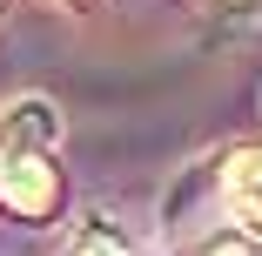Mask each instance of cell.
<instances>
[{
	"mask_svg": "<svg viewBox=\"0 0 262 256\" xmlns=\"http://www.w3.org/2000/svg\"><path fill=\"white\" fill-rule=\"evenodd\" d=\"M202 256H262V243H255L249 229H222V236L202 243Z\"/></svg>",
	"mask_w": 262,
	"mask_h": 256,
	"instance_id": "3",
	"label": "cell"
},
{
	"mask_svg": "<svg viewBox=\"0 0 262 256\" xmlns=\"http://www.w3.org/2000/svg\"><path fill=\"white\" fill-rule=\"evenodd\" d=\"M54 142H61V108L54 101H14L0 115V202L14 216L40 223L61 202V169H54Z\"/></svg>",
	"mask_w": 262,
	"mask_h": 256,
	"instance_id": "1",
	"label": "cell"
},
{
	"mask_svg": "<svg viewBox=\"0 0 262 256\" xmlns=\"http://www.w3.org/2000/svg\"><path fill=\"white\" fill-rule=\"evenodd\" d=\"M74 256H128V249H121V243H115V236H88V243H81V249H74Z\"/></svg>",
	"mask_w": 262,
	"mask_h": 256,
	"instance_id": "4",
	"label": "cell"
},
{
	"mask_svg": "<svg viewBox=\"0 0 262 256\" xmlns=\"http://www.w3.org/2000/svg\"><path fill=\"white\" fill-rule=\"evenodd\" d=\"M222 195H229L235 229L262 236V148H235V155H229V169H222Z\"/></svg>",
	"mask_w": 262,
	"mask_h": 256,
	"instance_id": "2",
	"label": "cell"
}]
</instances>
